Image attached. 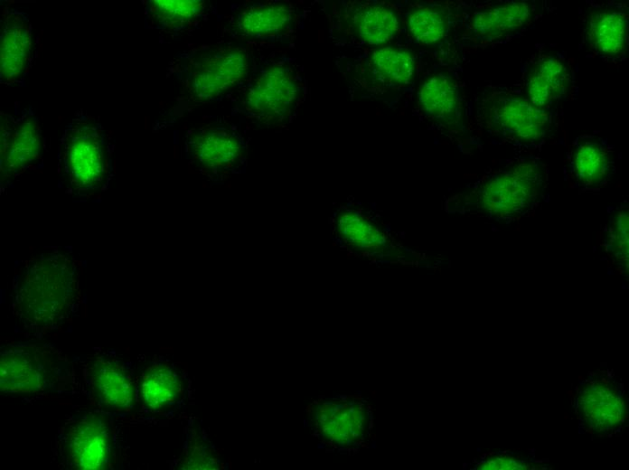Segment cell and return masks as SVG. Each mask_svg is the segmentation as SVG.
Segmentation results:
<instances>
[{
	"instance_id": "cell-25",
	"label": "cell",
	"mask_w": 629,
	"mask_h": 470,
	"mask_svg": "<svg viewBox=\"0 0 629 470\" xmlns=\"http://www.w3.org/2000/svg\"><path fill=\"white\" fill-rule=\"evenodd\" d=\"M295 18L291 5L275 3L253 5L237 15L235 26L248 37H274L285 32Z\"/></svg>"
},
{
	"instance_id": "cell-26",
	"label": "cell",
	"mask_w": 629,
	"mask_h": 470,
	"mask_svg": "<svg viewBox=\"0 0 629 470\" xmlns=\"http://www.w3.org/2000/svg\"><path fill=\"white\" fill-rule=\"evenodd\" d=\"M204 1L152 0L146 4V17L151 28L167 33L195 25L206 13Z\"/></svg>"
},
{
	"instance_id": "cell-6",
	"label": "cell",
	"mask_w": 629,
	"mask_h": 470,
	"mask_svg": "<svg viewBox=\"0 0 629 470\" xmlns=\"http://www.w3.org/2000/svg\"><path fill=\"white\" fill-rule=\"evenodd\" d=\"M52 451L64 469H111L120 458L118 428L110 412H75L59 428Z\"/></svg>"
},
{
	"instance_id": "cell-23",
	"label": "cell",
	"mask_w": 629,
	"mask_h": 470,
	"mask_svg": "<svg viewBox=\"0 0 629 470\" xmlns=\"http://www.w3.org/2000/svg\"><path fill=\"white\" fill-rule=\"evenodd\" d=\"M568 170L575 188L598 191L615 172L614 148L597 135H581L572 144Z\"/></svg>"
},
{
	"instance_id": "cell-13",
	"label": "cell",
	"mask_w": 629,
	"mask_h": 470,
	"mask_svg": "<svg viewBox=\"0 0 629 470\" xmlns=\"http://www.w3.org/2000/svg\"><path fill=\"white\" fill-rule=\"evenodd\" d=\"M535 1H503L466 10L458 41L474 46L502 42L521 32L542 12Z\"/></svg>"
},
{
	"instance_id": "cell-9",
	"label": "cell",
	"mask_w": 629,
	"mask_h": 470,
	"mask_svg": "<svg viewBox=\"0 0 629 470\" xmlns=\"http://www.w3.org/2000/svg\"><path fill=\"white\" fill-rule=\"evenodd\" d=\"M181 62L178 78L186 97L194 102L220 97L240 82L249 67L246 52L234 47L194 52Z\"/></svg>"
},
{
	"instance_id": "cell-14",
	"label": "cell",
	"mask_w": 629,
	"mask_h": 470,
	"mask_svg": "<svg viewBox=\"0 0 629 470\" xmlns=\"http://www.w3.org/2000/svg\"><path fill=\"white\" fill-rule=\"evenodd\" d=\"M1 187L34 168L42 160L43 136L39 119L31 107L14 115L1 113Z\"/></svg>"
},
{
	"instance_id": "cell-16",
	"label": "cell",
	"mask_w": 629,
	"mask_h": 470,
	"mask_svg": "<svg viewBox=\"0 0 629 470\" xmlns=\"http://www.w3.org/2000/svg\"><path fill=\"white\" fill-rule=\"evenodd\" d=\"M309 424L324 444L345 448L357 446L370 427L366 405L354 398H326L307 409Z\"/></svg>"
},
{
	"instance_id": "cell-10",
	"label": "cell",
	"mask_w": 629,
	"mask_h": 470,
	"mask_svg": "<svg viewBox=\"0 0 629 470\" xmlns=\"http://www.w3.org/2000/svg\"><path fill=\"white\" fill-rule=\"evenodd\" d=\"M390 5L373 1L334 4L331 33L341 43L360 48L389 45L401 30L402 22Z\"/></svg>"
},
{
	"instance_id": "cell-21",
	"label": "cell",
	"mask_w": 629,
	"mask_h": 470,
	"mask_svg": "<svg viewBox=\"0 0 629 470\" xmlns=\"http://www.w3.org/2000/svg\"><path fill=\"white\" fill-rule=\"evenodd\" d=\"M457 3H420L408 6L402 25L409 39L421 47H440L457 36L466 10Z\"/></svg>"
},
{
	"instance_id": "cell-11",
	"label": "cell",
	"mask_w": 629,
	"mask_h": 470,
	"mask_svg": "<svg viewBox=\"0 0 629 470\" xmlns=\"http://www.w3.org/2000/svg\"><path fill=\"white\" fill-rule=\"evenodd\" d=\"M349 80L364 92L374 95L399 91L410 85L417 73L416 55L396 45L361 48L347 61Z\"/></svg>"
},
{
	"instance_id": "cell-29",
	"label": "cell",
	"mask_w": 629,
	"mask_h": 470,
	"mask_svg": "<svg viewBox=\"0 0 629 470\" xmlns=\"http://www.w3.org/2000/svg\"><path fill=\"white\" fill-rule=\"evenodd\" d=\"M531 464L527 461L502 456H493L482 460L477 464V469H527L530 468Z\"/></svg>"
},
{
	"instance_id": "cell-22",
	"label": "cell",
	"mask_w": 629,
	"mask_h": 470,
	"mask_svg": "<svg viewBox=\"0 0 629 470\" xmlns=\"http://www.w3.org/2000/svg\"><path fill=\"white\" fill-rule=\"evenodd\" d=\"M577 409L581 422L593 432L619 428L624 418V400L618 383L605 377L587 381L579 389Z\"/></svg>"
},
{
	"instance_id": "cell-19",
	"label": "cell",
	"mask_w": 629,
	"mask_h": 470,
	"mask_svg": "<svg viewBox=\"0 0 629 470\" xmlns=\"http://www.w3.org/2000/svg\"><path fill=\"white\" fill-rule=\"evenodd\" d=\"M628 7L623 3L590 6L582 29L587 52L606 62L623 61L628 46Z\"/></svg>"
},
{
	"instance_id": "cell-28",
	"label": "cell",
	"mask_w": 629,
	"mask_h": 470,
	"mask_svg": "<svg viewBox=\"0 0 629 470\" xmlns=\"http://www.w3.org/2000/svg\"><path fill=\"white\" fill-rule=\"evenodd\" d=\"M603 245L607 255L622 272L628 271V206L612 212L604 230Z\"/></svg>"
},
{
	"instance_id": "cell-2",
	"label": "cell",
	"mask_w": 629,
	"mask_h": 470,
	"mask_svg": "<svg viewBox=\"0 0 629 470\" xmlns=\"http://www.w3.org/2000/svg\"><path fill=\"white\" fill-rule=\"evenodd\" d=\"M548 172L536 156L510 160L477 180L466 191L450 197L449 212L496 221H512L533 211L544 199Z\"/></svg>"
},
{
	"instance_id": "cell-15",
	"label": "cell",
	"mask_w": 629,
	"mask_h": 470,
	"mask_svg": "<svg viewBox=\"0 0 629 470\" xmlns=\"http://www.w3.org/2000/svg\"><path fill=\"white\" fill-rule=\"evenodd\" d=\"M517 89L536 107L556 111L573 96L572 64L563 54L540 48L525 61Z\"/></svg>"
},
{
	"instance_id": "cell-17",
	"label": "cell",
	"mask_w": 629,
	"mask_h": 470,
	"mask_svg": "<svg viewBox=\"0 0 629 470\" xmlns=\"http://www.w3.org/2000/svg\"><path fill=\"white\" fill-rule=\"evenodd\" d=\"M190 380L176 362L158 356L137 375V405L144 415H168L188 399Z\"/></svg>"
},
{
	"instance_id": "cell-24",
	"label": "cell",
	"mask_w": 629,
	"mask_h": 470,
	"mask_svg": "<svg viewBox=\"0 0 629 470\" xmlns=\"http://www.w3.org/2000/svg\"><path fill=\"white\" fill-rule=\"evenodd\" d=\"M333 232L348 249L362 256L390 257L398 251L384 230L357 209H340L333 219Z\"/></svg>"
},
{
	"instance_id": "cell-4",
	"label": "cell",
	"mask_w": 629,
	"mask_h": 470,
	"mask_svg": "<svg viewBox=\"0 0 629 470\" xmlns=\"http://www.w3.org/2000/svg\"><path fill=\"white\" fill-rule=\"evenodd\" d=\"M82 389L76 364L51 344L11 343L0 353V390L4 393L68 396Z\"/></svg>"
},
{
	"instance_id": "cell-7",
	"label": "cell",
	"mask_w": 629,
	"mask_h": 470,
	"mask_svg": "<svg viewBox=\"0 0 629 470\" xmlns=\"http://www.w3.org/2000/svg\"><path fill=\"white\" fill-rule=\"evenodd\" d=\"M82 392L108 412H130L137 405V375L130 362L114 351H95L80 362Z\"/></svg>"
},
{
	"instance_id": "cell-12",
	"label": "cell",
	"mask_w": 629,
	"mask_h": 470,
	"mask_svg": "<svg viewBox=\"0 0 629 470\" xmlns=\"http://www.w3.org/2000/svg\"><path fill=\"white\" fill-rule=\"evenodd\" d=\"M417 108L431 128L459 140L467 132L466 100L460 80L449 70L427 75L418 87Z\"/></svg>"
},
{
	"instance_id": "cell-8",
	"label": "cell",
	"mask_w": 629,
	"mask_h": 470,
	"mask_svg": "<svg viewBox=\"0 0 629 470\" xmlns=\"http://www.w3.org/2000/svg\"><path fill=\"white\" fill-rule=\"evenodd\" d=\"M305 92L302 70L290 61H277L262 70L244 99L246 113L264 124L289 120L301 106Z\"/></svg>"
},
{
	"instance_id": "cell-5",
	"label": "cell",
	"mask_w": 629,
	"mask_h": 470,
	"mask_svg": "<svg viewBox=\"0 0 629 470\" xmlns=\"http://www.w3.org/2000/svg\"><path fill=\"white\" fill-rule=\"evenodd\" d=\"M555 110L533 105L515 86H486L475 99L473 121L493 138L520 147H538L558 127Z\"/></svg>"
},
{
	"instance_id": "cell-20",
	"label": "cell",
	"mask_w": 629,
	"mask_h": 470,
	"mask_svg": "<svg viewBox=\"0 0 629 470\" xmlns=\"http://www.w3.org/2000/svg\"><path fill=\"white\" fill-rule=\"evenodd\" d=\"M33 61V27L28 15L5 6L1 19L0 81L12 86L23 82Z\"/></svg>"
},
{
	"instance_id": "cell-18",
	"label": "cell",
	"mask_w": 629,
	"mask_h": 470,
	"mask_svg": "<svg viewBox=\"0 0 629 470\" xmlns=\"http://www.w3.org/2000/svg\"><path fill=\"white\" fill-rule=\"evenodd\" d=\"M185 153L190 164L211 177L237 173L245 161L243 139L222 127H202L189 131Z\"/></svg>"
},
{
	"instance_id": "cell-1",
	"label": "cell",
	"mask_w": 629,
	"mask_h": 470,
	"mask_svg": "<svg viewBox=\"0 0 629 470\" xmlns=\"http://www.w3.org/2000/svg\"><path fill=\"white\" fill-rule=\"evenodd\" d=\"M80 276V261L64 247H45L18 266L11 310L26 337L42 339L72 321L82 304Z\"/></svg>"
},
{
	"instance_id": "cell-27",
	"label": "cell",
	"mask_w": 629,
	"mask_h": 470,
	"mask_svg": "<svg viewBox=\"0 0 629 470\" xmlns=\"http://www.w3.org/2000/svg\"><path fill=\"white\" fill-rule=\"evenodd\" d=\"M223 462L205 431L194 420L185 427L183 448L175 468L178 469H221Z\"/></svg>"
},
{
	"instance_id": "cell-3",
	"label": "cell",
	"mask_w": 629,
	"mask_h": 470,
	"mask_svg": "<svg viewBox=\"0 0 629 470\" xmlns=\"http://www.w3.org/2000/svg\"><path fill=\"white\" fill-rule=\"evenodd\" d=\"M113 141L96 118L83 110L65 126L58 146V175L73 199H96L112 178Z\"/></svg>"
}]
</instances>
